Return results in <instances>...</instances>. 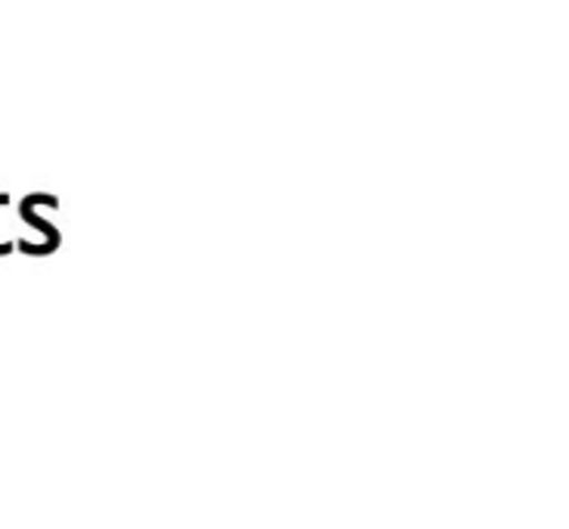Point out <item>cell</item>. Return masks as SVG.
Instances as JSON below:
<instances>
[]
</instances>
